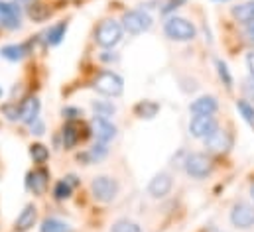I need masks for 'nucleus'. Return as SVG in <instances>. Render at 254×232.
I'll use <instances>...</instances> for the list:
<instances>
[{
    "mask_svg": "<svg viewBox=\"0 0 254 232\" xmlns=\"http://www.w3.org/2000/svg\"><path fill=\"white\" fill-rule=\"evenodd\" d=\"M123 34H125V28L121 22L117 20H103L95 32V42L97 46L105 48V50H111L115 46L121 44L123 40Z\"/></svg>",
    "mask_w": 254,
    "mask_h": 232,
    "instance_id": "nucleus-1",
    "label": "nucleus"
},
{
    "mask_svg": "<svg viewBox=\"0 0 254 232\" xmlns=\"http://www.w3.org/2000/svg\"><path fill=\"white\" fill-rule=\"evenodd\" d=\"M164 34L172 42H191L197 36V28L191 24L190 20H186V18L170 16L164 22Z\"/></svg>",
    "mask_w": 254,
    "mask_h": 232,
    "instance_id": "nucleus-2",
    "label": "nucleus"
},
{
    "mask_svg": "<svg viewBox=\"0 0 254 232\" xmlns=\"http://www.w3.org/2000/svg\"><path fill=\"white\" fill-rule=\"evenodd\" d=\"M93 87L97 93H101L105 97H121L125 91V81L115 71H103L93 81Z\"/></svg>",
    "mask_w": 254,
    "mask_h": 232,
    "instance_id": "nucleus-3",
    "label": "nucleus"
},
{
    "mask_svg": "<svg viewBox=\"0 0 254 232\" xmlns=\"http://www.w3.org/2000/svg\"><path fill=\"white\" fill-rule=\"evenodd\" d=\"M119 181L109 175H99L91 181V193L99 203H113L119 195Z\"/></svg>",
    "mask_w": 254,
    "mask_h": 232,
    "instance_id": "nucleus-4",
    "label": "nucleus"
},
{
    "mask_svg": "<svg viewBox=\"0 0 254 232\" xmlns=\"http://www.w3.org/2000/svg\"><path fill=\"white\" fill-rule=\"evenodd\" d=\"M123 28H125V32L132 34V36L144 34V32H148L152 28V16L142 8L128 10L127 14L123 16Z\"/></svg>",
    "mask_w": 254,
    "mask_h": 232,
    "instance_id": "nucleus-5",
    "label": "nucleus"
},
{
    "mask_svg": "<svg viewBox=\"0 0 254 232\" xmlns=\"http://www.w3.org/2000/svg\"><path fill=\"white\" fill-rule=\"evenodd\" d=\"M184 170L186 174L193 177V179H205L207 175L211 174L213 170V164L211 160L205 156V154H199V152H193L188 154L186 160H184Z\"/></svg>",
    "mask_w": 254,
    "mask_h": 232,
    "instance_id": "nucleus-6",
    "label": "nucleus"
},
{
    "mask_svg": "<svg viewBox=\"0 0 254 232\" xmlns=\"http://www.w3.org/2000/svg\"><path fill=\"white\" fill-rule=\"evenodd\" d=\"M231 225L237 231H251L254 227V205L239 201L231 209Z\"/></svg>",
    "mask_w": 254,
    "mask_h": 232,
    "instance_id": "nucleus-7",
    "label": "nucleus"
},
{
    "mask_svg": "<svg viewBox=\"0 0 254 232\" xmlns=\"http://www.w3.org/2000/svg\"><path fill=\"white\" fill-rule=\"evenodd\" d=\"M219 130V124L213 116H193L190 122V134L197 140H207Z\"/></svg>",
    "mask_w": 254,
    "mask_h": 232,
    "instance_id": "nucleus-8",
    "label": "nucleus"
},
{
    "mask_svg": "<svg viewBox=\"0 0 254 232\" xmlns=\"http://www.w3.org/2000/svg\"><path fill=\"white\" fill-rule=\"evenodd\" d=\"M22 26V14L20 6L14 2H2L0 0V28L4 30H18Z\"/></svg>",
    "mask_w": 254,
    "mask_h": 232,
    "instance_id": "nucleus-9",
    "label": "nucleus"
},
{
    "mask_svg": "<svg viewBox=\"0 0 254 232\" xmlns=\"http://www.w3.org/2000/svg\"><path fill=\"white\" fill-rule=\"evenodd\" d=\"M172 187H174L172 175L166 174V172H160L158 175H154L152 181L148 183V195L152 199H164L166 195H170Z\"/></svg>",
    "mask_w": 254,
    "mask_h": 232,
    "instance_id": "nucleus-10",
    "label": "nucleus"
},
{
    "mask_svg": "<svg viewBox=\"0 0 254 232\" xmlns=\"http://www.w3.org/2000/svg\"><path fill=\"white\" fill-rule=\"evenodd\" d=\"M91 130H93V136L97 138V142H101V144H109L117 136V126L109 118H101V116L93 118Z\"/></svg>",
    "mask_w": 254,
    "mask_h": 232,
    "instance_id": "nucleus-11",
    "label": "nucleus"
},
{
    "mask_svg": "<svg viewBox=\"0 0 254 232\" xmlns=\"http://www.w3.org/2000/svg\"><path fill=\"white\" fill-rule=\"evenodd\" d=\"M190 111L195 116H213L219 111V103L213 95H203L191 103Z\"/></svg>",
    "mask_w": 254,
    "mask_h": 232,
    "instance_id": "nucleus-12",
    "label": "nucleus"
},
{
    "mask_svg": "<svg viewBox=\"0 0 254 232\" xmlns=\"http://www.w3.org/2000/svg\"><path fill=\"white\" fill-rule=\"evenodd\" d=\"M48 183H50V174H48L44 168L30 172V174H28V179H26V187H28L34 195H42V193H46Z\"/></svg>",
    "mask_w": 254,
    "mask_h": 232,
    "instance_id": "nucleus-13",
    "label": "nucleus"
},
{
    "mask_svg": "<svg viewBox=\"0 0 254 232\" xmlns=\"http://www.w3.org/2000/svg\"><path fill=\"white\" fill-rule=\"evenodd\" d=\"M36 219H38V209L34 205H26L24 211L18 215V219L14 223V229H16V232L30 231L36 225Z\"/></svg>",
    "mask_w": 254,
    "mask_h": 232,
    "instance_id": "nucleus-14",
    "label": "nucleus"
},
{
    "mask_svg": "<svg viewBox=\"0 0 254 232\" xmlns=\"http://www.w3.org/2000/svg\"><path fill=\"white\" fill-rule=\"evenodd\" d=\"M38 115H40V101L36 97H32V99L22 103V107H20V120L24 124H32L34 120H38Z\"/></svg>",
    "mask_w": 254,
    "mask_h": 232,
    "instance_id": "nucleus-15",
    "label": "nucleus"
},
{
    "mask_svg": "<svg viewBox=\"0 0 254 232\" xmlns=\"http://www.w3.org/2000/svg\"><path fill=\"white\" fill-rule=\"evenodd\" d=\"M231 12H233V16H235L237 22H241V24H251V22H254V0H247V2H243V4L233 6Z\"/></svg>",
    "mask_w": 254,
    "mask_h": 232,
    "instance_id": "nucleus-16",
    "label": "nucleus"
},
{
    "mask_svg": "<svg viewBox=\"0 0 254 232\" xmlns=\"http://www.w3.org/2000/svg\"><path fill=\"white\" fill-rule=\"evenodd\" d=\"M205 146H207L211 152H225V150H229L231 140H229L227 132L219 128L211 138H207V140H205Z\"/></svg>",
    "mask_w": 254,
    "mask_h": 232,
    "instance_id": "nucleus-17",
    "label": "nucleus"
},
{
    "mask_svg": "<svg viewBox=\"0 0 254 232\" xmlns=\"http://www.w3.org/2000/svg\"><path fill=\"white\" fill-rule=\"evenodd\" d=\"M107 154H109L107 144L97 142L89 152H85L83 156H79V160H83V162H85V166H91V164H97V162L105 160V158H107Z\"/></svg>",
    "mask_w": 254,
    "mask_h": 232,
    "instance_id": "nucleus-18",
    "label": "nucleus"
},
{
    "mask_svg": "<svg viewBox=\"0 0 254 232\" xmlns=\"http://www.w3.org/2000/svg\"><path fill=\"white\" fill-rule=\"evenodd\" d=\"M65 32H67V22H58L56 26H52V28L46 32V44H48V46H58V44H62V40L65 38Z\"/></svg>",
    "mask_w": 254,
    "mask_h": 232,
    "instance_id": "nucleus-19",
    "label": "nucleus"
},
{
    "mask_svg": "<svg viewBox=\"0 0 254 232\" xmlns=\"http://www.w3.org/2000/svg\"><path fill=\"white\" fill-rule=\"evenodd\" d=\"M160 111V105L154 103V101H142L134 107V113L140 116V118H154Z\"/></svg>",
    "mask_w": 254,
    "mask_h": 232,
    "instance_id": "nucleus-20",
    "label": "nucleus"
},
{
    "mask_svg": "<svg viewBox=\"0 0 254 232\" xmlns=\"http://www.w3.org/2000/svg\"><path fill=\"white\" fill-rule=\"evenodd\" d=\"M40 232H71V227L64 223V221H60V219H46L44 223H42V227H40Z\"/></svg>",
    "mask_w": 254,
    "mask_h": 232,
    "instance_id": "nucleus-21",
    "label": "nucleus"
},
{
    "mask_svg": "<svg viewBox=\"0 0 254 232\" xmlns=\"http://www.w3.org/2000/svg\"><path fill=\"white\" fill-rule=\"evenodd\" d=\"M28 52H26V48L24 46H6V48H2V58H6L8 61H20V59L24 58Z\"/></svg>",
    "mask_w": 254,
    "mask_h": 232,
    "instance_id": "nucleus-22",
    "label": "nucleus"
},
{
    "mask_svg": "<svg viewBox=\"0 0 254 232\" xmlns=\"http://www.w3.org/2000/svg\"><path fill=\"white\" fill-rule=\"evenodd\" d=\"M79 142V132H77V126L75 124H65L64 128V148H73L75 144Z\"/></svg>",
    "mask_w": 254,
    "mask_h": 232,
    "instance_id": "nucleus-23",
    "label": "nucleus"
},
{
    "mask_svg": "<svg viewBox=\"0 0 254 232\" xmlns=\"http://www.w3.org/2000/svg\"><path fill=\"white\" fill-rule=\"evenodd\" d=\"M93 111L101 118H109V116H113L117 113V107L113 103H107V101H97V103H93Z\"/></svg>",
    "mask_w": 254,
    "mask_h": 232,
    "instance_id": "nucleus-24",
    "label": "nucleus"
},
{
    "mask_svg": "<svg viewBox=\"0 0 254 232\" xmlns=\"http://www.w3.org/2000/svg\"><path fill=\"white\" fill-rule=\"evenodd\" d=\"M215 65H217V73H219V77H221L223 85H225L227 89H233V75H231V71H229L227 63H225L223 59H217V61H215Z\"/></svg>",
    "mask_w": 254,
    "mask_h": 232,
    "instance_id": "nucleus-25",
    "label": "nucleus"
},
{
    "mask_svg": "<svg viewBox=\"0 0 254 232\" xmlns=\"http://www.w3.org/2000/svg\"><path fill=\"white\" fill-rule=\"evenodd\" d=\"M71 191H73V185H71L67 179L58 181V183H56V187H54V195H56V199H58V201L69 199V197H71Z\"/></svg>",
    "mask_w": 254,
    "mask_h": 232,
    "instance_id": "nucleus-26",
    "label": "nucleus"
},
{
    "mask_svg": "<svg viewBox=\"0 0 254 232\" xmlns=\"http://www.w3.org/2000/svg\"><path fill=\"white\" fill-rule=\"evenodd\" d=\"M111 232H142V231H140V227L136 223H132L128 219H121V221H117L111 227Z\"/></svg>",
    "mask_w": 254,
    "mask_h": 232,
    "instance_id": "nucleus-27",
    "label": "nucleus"
},
{
    "mask_svg": "<svg viewBox=\"0 0 254 232\" xmlns=\"http://www.w3.org/2000/svg\"><path fill=\"white\" fill-rule=\"evenodd\" d=\"M30 156H32V160H34L36 164H44V162L50 158V152H48L46 146H42V144H34V146L30 148Z\"/></svg>",
    "mask_w": 254,
    "mask_h": 232,
    "instance_id": "nucleus-28",
    "label": "nucleus"
},
{
    "mask_svg": "<svg viewBox=\"0 0 254 232\" xmlns=\"http://www.w3.org/2000/svg\"><path fill=\"white\" fill-rule=\"evenodd\" d=\"M237 109H239V113L243 115V118L254 128V105H251L249 101H239V103H237Z\"/></svg>",
    "mask_w": 254,
    "mask_h": 232,
    "instance_id": "nucleus-29",
    "label": "nucleus"
},
{
    "mask_svg": "<svg viewBox=\"0 0 254 232\" xmlns=\"http://www.w3.org/2000/svg\"><path fill=\"white\" fill-rule=\"evenodd\" d=\"M30 16H32L36 22H42V20H46V18L50 16V10H48L46 6H42V4H34V6L30 8Z\"/></svg>",
    "mask_w": 254,
    "mask_h": 232,
    "instance_id": "nucleus-30",
    "label": "nucleus"
},
{
    "mask_svg": "<svg viewBox=\"0 0 254 232\" xmlns=\"http://www.w3.org/2000/svg\"><path fill=\"white\" fill-rule=\"evenodd\" d=\"M243 93H245L247 101H254V75L243 81Z\"/></svg>",
    "mask_w": 254,
    "mask_h": 232,
    "instance_id": "nucleus-31",
    "label": "nucleus"
},
{
    "mask_svg": "<svg viewBox=\"0 0 254 232\" xmlns=\"http://www.w3.org/2000/svg\"><path fill=\"white\" fill-rule=\"evenodd\" d=\"M30 128H32V134H36V136H42V134H44V124L40 122V118L34 120V122L30 124Z\"/></svg>",
    "mask_w": 254,
    "mask_h": 232,
    "instance_id": "nucleus-32",
    "label": "nucleus"
},
{
    "mask_svg": "<svg viewBox=\"0 0 254 232\" xmlns=\"http://www.w3.org/2000/svg\"><path fill=\"white\" fill-rule=\"evenodd\" d=\"M184 2H186V0H172L166 8H162V14H170L174 8H178V4H184Z\"/></svg>",
    "mask_w": 254,
    "mask_h": 232,
    "instance_id": "nucleus-33",
    "label": "nucleus"
},
{
    "mask_svg": "<svg viewBox=\"0 0 254 232\" xmlns=\"http://www.w3.org/2000/svg\"><path fill=\"white\" fill-rule=\"evenodd\" d=\"M245 34H247L249 42H253V44H254V22H251V24H247V30H245Z\"/></svg>",
    "mask_w": 254,
    "mask_h": 232,
    "instance_id": "nucleus-34",
    "label": "nucleus"
},
{
    "mask_svg": "<svg viewBox=\"0 0 254 232\" xmlns=\"http://www.w3.org/2000/svg\"><path fill=\"white\" fill-rule=\"evenodd\" d=\"M64 115L67 116V118H71V120H73V118H77L81 113H79L77 109H64Z\"/></svg>",
    "mask_w": 254,
    "mask_h": 232,
    "instance_id": "nucleus-35",
    "label": "nucleus"
},
{
    "mask_svg": "<svg viewBox=\"0 0 254 232\" xmlns=\"http://www.w3.org/2000/svg\"><path fill=\"white\" fill-rule=\"evenodd\" d=\"M247 65H249V69H251V75H254V50L247 56Z\"/></svg>",
    "mask_w": 254,
    "mask_h": 232,
    "instance_id": "nucleus-36",
    "label": "nucleus"
},
{
    "mask_svg": "<svg viewBox=\"0 0 254 232\" xmlns=\"http://www.w3.org/2000/svg\"><path fill=\"white\" fill-rule=\"evenodd\" d=\"M14 4H18V6H32V4H36V0H12Z\"/></svg>",
    "mask_w": 254,
    "mask_h": 232,
    "instance_id": "nucleus-37",
    "label": "nucleus"
},
{
    "mask_svg": "<svg viewBox=\"0 0 254 232\" xmlns=\"http://www.w3.org/2000/svg\"><path fill=\"white\" fill-rule=\"evenodd\" d=\"M249 193H251V197H253V201H254V181L251 183V189H249Z\"/></svg>",
    "mask_w": 254,
    "mask_h": 232,
    "instance_id": "nucleus-38",
    "label": "nucleus"
}]
</instances>
